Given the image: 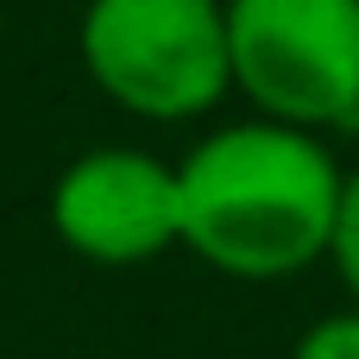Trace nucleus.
Segmentation results:
<instances>
[{
  "label": "nucleus",
  "instance_id": "1",
  "mask_svg": "<svg viewBox=\"0 0 359 359\" xmlns=\"http://www.w3.org/2000/svg\"><path fill=\"white\" fill-rule=\"evenodd\" d=\"M183 246L240 278H284L334 246L347 177L297 126H227L183 164Z\"/></svg>",
  "mask_w": 359,
  "mask_h": 359
},
{
  "label": "nucleus",
  "instance_id": "2",
  "mask_svg": "<svg viewBox=\"0 0 359 359\" xmlns=\"http://www.w3.org/2000/svg\"><path fill=\"white\" fill-rule=\"evenodd\" d=\"M82 63L133 114H151V120L202 114L233 82L227 6L221 0H88Z\"/></svg>",
  "mask_w": 359,
  "mask_h": 359
},
{
  "label": "nucleus",
  "instance_id": "3",
  "mask_svg": "<svg viewBox=\"0 0 359 359\" xmlns=\"http://www.w3.org/2000/svg\"><path fill=\"white\" fill-rule=\"evenodd\" d=\"M227 50L278 126L359 120V0H227Z\"/></svg>",
  "mask_w": 359,
  "mask_h": 359
},
{
  "label": "nucleus",
  "instance_id": "4",
  "mask_svg": "<svg viewBox=\"0 0 359 359\" xmlns=\"http://www.w3.org/2000/svg\"><path fill=\"white\" fill-rule=\"evenodd\" d=\"M57 233L101 265H139L183 240V183L145 151H82L50 189Z\"/></svg>",
  "mask_w": 359,
  "mask_h": 359
},
{
  "label": "nucleus",
  "instance_id": "5",
  "mask_svg": "<svg viewBox=\"0 0 359 359\" xmlns=\"http://www.w3.org/2000/svg\"><path fill=\"white\" fill-rule=\"evenodd\" d=\"M334 265H341V278L353 284L359 297V170L347 177V189H341V215H334Z\"/></svg>",
  "mask_w": 359,
  "mask_h": 359
},
{
  "label": "nucleus",
  "instance_id": "6",
  "mask_svg": "<svg viewBox=\"0 0 359 359\" xmlns=\"http://www.w3.org/2000/svg\"><path fill=\"white\" fill-rule=\"evenodd\" d=\"M297 359H359V316H328L303 334Z\"/></svg>",
  "mask_w": 359,
  "mask_h": 359
}]
</instances>
